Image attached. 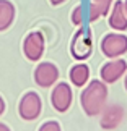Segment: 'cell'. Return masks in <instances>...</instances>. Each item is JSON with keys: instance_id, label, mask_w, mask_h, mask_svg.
Segmentation results:
<instances>
[{"instance_id": "obj_1", "label": "cell", "mask_w": 127, "mask_h": 131, "mask_svg": "<svg viewBox=\"0 0 127 131\" xmlns=\"http://www.w3.org/2000/svg\"><path fill=\"white\" fill-rule=\"evenodd\" d=\"M108 100V86L101 79H93L80 94V104L88 117H96L103 112Z\"/></svg>"}, {"instance_id": "obj_2", "label": "cell", "mask_w": 127, "mask_h": 131, "mask_svg": "<svg viewBox=\"0 0 127 131\" xmlns=\"http://www.w3.org/2000/svg\"><path fill=\"white\" fill-rule=\"evenodd\" d=\"M91 52H93V32L88 26H80L70 42V53L75 60L83 62L91 57Z\"/></svg>"}, {"instance_id": "obj_3", "label": "cell", "mask_w": 127, "mask_h": 131, "mask_svg": "<svg viewBox=\"0 0 127 131\" xmlns=\"http://www.w3.org/2000/svg\"><path fill=\"white\" fill-rule=\"evenodd\" d=\"M101 52L108 58H119L127 53V36L121 32H109L101 39Z\"/></svg>"}, {"instance_id": "obj_4", "label": "cell", "mask_w": 127, "mask_h": 131, "mask_svg": "<svg viewBox=\"0 0 127 131\" xmlns=\"http://www.w3.org/2000/svg\"><path fill=\"white\" fill-rule=\"evenodd\" d=\"M41 112H43V100H41V97H39L36 92H33V91L26 92L21 97L20 104H18L20 117H21L23 120H26V122H33V120H36L39 115H41Z\"/></svg>"}, {"instance_id": "obj_5", "label": "cell", "mask_w": 127, "mask_h": 131, "mask_svg": "<svg viewBox=\"0 0 127 131\" xmlns=\"http://www.w3.org/2000/svg\"><path fill=\"white\" fill-rule=\"evenodd\" d=\"M46 49V39L43 32L33 31L23 39V53L29 62H39Z\"/></svg>"}, {"instance_id": "obj_6", "label": "cell", "mask_w": 127, "mask_h": 131, "mask_svg": "<svg viewBox=\"0 0 127 131\" xmlns=\"http://www.w3.org/2000/svg\"><path fill=\"white\" fill-rule=\"evenodd\" d=\"M72 100H73V92H72V88L69 86L67 83H57L50 92V104L52 107L57 110V112L64 113L67 112L72 105Z\"/></svg>"}, {"instance_id": "obj_7", "label": "cell", "mask_w": 127, "mask_h": 131, "mask_svg": "<svg viewBox=\"0 0 127 131\" xmlns=\"http://www.w3.org/2000/svg\"><path fill=\"white\" fill-rule=\"evenodd\" d=\"M127 73V62L122 58H111V62L104 63L99 70V78L101 81H104L106 84H113L119 78H122Z\"/></svg>"}, {"instance_id": "obj_8", "label": "cell", "mask_w": 127, "mask_h": 131, "mask_svg": "<svg viewBox=\"0 0 127 131\" xmlns=\"http://www.w3.org/2000/svg\"><path fill=\"white\" fill-rule=\"evenodd\" d=\"M59 79V68L50 62H43L39 63L34 70V83L39 88H50L57 83Z\"/></svg>"}, {"instance_id": "obj_9", "label": "cell", "mask_w": 127, "mask_h": 131, "mask_svg": "<svg viewBox=\"0 0 127 131\" xmlns=\"http://www.w3.org/2000/svg\"><path fill=\"white\" fill-rule=\"evenodd\" d=\"M108 23H109V26L117 32L127 31V13L124 10V2L122 0H114L113 7H111Z\"/></svg>"}, {"instance_id": "obj_10", "label": "cell", "mask_w": 127, "mask_h": 131, "mask_svg": "<svg viewBox=\"0 0 127 131\" xmlns=\"http://www.w3.org/2000/svg\"><path fill=\"white\" fill-rule=\"evenodd\" d=\"M124 118V108L119 105H111L103 108V117H101V126L104 129H114L117 128Z\"/></svg>"}, {"instance_id": "obj_11", "label": "cell", "mask_w": 127, "mask_h": 131, "mask_svg": "<svg viewBox=\"0 0 127 131\" xmlns=\"http://www.w3.org/2000/svg\"><path fill=\"white\" fill-rule=\"evenodd\" d=\"M114 0H90L88 5V16H90V23L99 19L101 16H106L111 12Z\"/></svg>"}, {"instance_id": "obj_12", "label": "cell", "mask_w": 127, "mask_h": 131, "mask_svg": "<svg viewBox=\"0 0 127 131\" xmlns=\"http://www.w3.org/2000/svg\"><path fill=\"white\" fill-rule=\"evenodd\" d=\"M15 5L10 0H0V32L7 31L15 21Z\"/></svg>"}, {"instance_id": "obj_13", "label": "cell", "mask_w": 127, "mask_h": 131, "mask_svg": "<svg viewBox=\"0 0 127 131\" xmlns=\"http://www.w3.org/2000/svg\"><path fill=\"white\" fill-rule=\"evenodd\" d=\"M69 78H70V83L77 88H83L86 83L90 81V68L86 63H78V65H73L70 68V73H69Z\"/></svg>"}, {"instance_id": "obj_14", "label": "cell", "mask_w": 127, "mask_h": 131, "mask_svg": "<svg viewBox=\"0 0 127 131\" xmlns=\"http://www.w3.org/2000/svg\"><path fill=\"white\" fill-rule=\"evenodd\" d=\"M72 23L75 26H85L86 23H90V16H88V7L85 5H77L72 12Z\"/></svg>"}, {"instance_id": "obj_15", "label": "cell", "mask_w": 127, "mask_h": 131, "mask_svg": "<svg viewBox=\"0 0 127 131\" xmlns=\"http://www.w3.org/2000/svg\"><path fill=\"white\" fill-rule=\"evenodd\" d=\"M38 131H62V128H60L59 122H54V120H50V122L43 123L41 128H39Z\"/></svg>"}, {"instance_id": "obj_16", "label": "cell", "mask_w": 127, "mask_h": 131, "mask_svg": "<svg viewBox=\"0 0 127 131\" xmlns=\"http://www.w3.org/2000/svg\"><path fill=\"white\" fill-rule=\"evenodd\" d=\"M5 108H7V104H5V100H3V97L0 95V117L3 115V112H5Z\"/></svg>"}, {"instance_id": "obj_17", "label": "cell", "mask_w": 127, "mask_h": 131, "mask_svg": "<svg viewBox=\"0 0 127 131\" xmlns=\"http://www.w3.org/2000/svg\"><path fill=\"white\" fill-rule=\"evenodd\" d=\"M50 2V5H54V7H57V5H62L65 0H49Z\"/></svg>"}, {"instance_id": "obj_18", "label": "cell", "mask_w": 127, "mask_h": 131, "mask_svg": "<svg viewBox=\"0 0 127 131\" xmlns=\"http://www.w3.org/2000/svg\"><path fill=\"white\" fill-rule=\"evenodd\" d=\"M0 131H12V129H10L5 123H0Z\"/></svg>"}, {"instance_id": "obj_19", "label": "cell", "mask_w": 127, "mask_h": 131, "mask_svg": "<svg viewBox=\"0 0 127 131\" xmlns=\"http://www.w3.org/2000/svg\"><path fill=\"white\" fill-rule=\"evenodd\" d=\"M124 76H125V78H124V88H125V91H127V73L124 74Z\"/></svg>"}, {"instance_id": "obj_20", "label": "cell", "mask_w": 127, "mask_h": 131, "mask_svg": "<svg viewBox=\"0 0 127 131\" xmlns=\"http://www.w3.org/2000/svg\"><path fill=\"white\" fill-rule=\"evenodd\" d=\"M124 10H125V13H127V0H124Z\"/></svg>"}]
</instances>
